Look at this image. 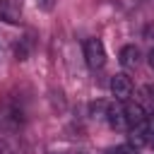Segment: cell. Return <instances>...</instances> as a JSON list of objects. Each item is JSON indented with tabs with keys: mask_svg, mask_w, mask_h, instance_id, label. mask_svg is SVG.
<instances>
[{
	"mask_svg": "<svg viewBox=\"0 0 154 154\" xmlns=\"http://www.w3.org/2000/svg\"><path fill=\"white\" fill-rule=\"evenodd\" d=\"M0 19L7 24H17L22 19V7L14 0H0Z\"/></svg>",
	"mask_w": 154,
	"mask_h": 154,
	"instance_id": "obj_4",
	"label": "cell"
},
{
	"mask_svg": "<svg viewBox=\"0 0 154 154\" xmlns=\"http://www.w3.org/2000/svg\"><path fill=\"white\" fill-rule=\"evenodd\" d=\"M106 120H108V125L113 128V130H123L125 125H128V120H125V111L120 108V106H108V111H106Z\"/></svg>",
	"mask_w": 154,
	"mask_h": 154,
	"instance_id": "obj_6",
	"label": "cell"
},
{
	"mask_svg": "<svg viewBox=\"0 0 154 154\" xmlns=\"http://www.w3.org/2000/svg\"><path fill=\"white\" fill-rule=\"evenodd\" d=\"M84 58H87V65L91 70H101L106 65V48H103L101 38H87L84 41Z\"/></svg>",
	"mask_w": 154,
	"mask_h": 154,
	"instance_id": "obj_1",
	"label": "cell"
},
{
	"mask_svg": "<svg viewBox=\"0 0 154 154\" xmlns=\"http://www.w3.org/2000/svg\"><path fill=\"white\" fill-rule=\"evenodd\" d=\"M106 111H108V106H106L103 101L91 103V116H94V118H106Z\"/></svg>",
	"mask_w": 154,
	"mask_h": 154,
	"instance_id": "obj_8",
	"label": "cell"
},
{
	"mask_svg": "<svg viewBox=\"0 0 154 154\" xmlns=\"http://www.w3.org/2000/svg\"><path fill=\"white\" fill-rule=\"evenodd\" d=\"M144 128H147V132H149V142L154 140V113H149L147 118H144Z\"/></svg>",
	"mask_w": 154,
	"mask_h": 154,
	"instance_id": "obj_10",
	"label": "cell"
},
{
	"mask_svg": "<svg viewBox=\"0 0 154 154\" xmlns=\"http://www.w3.org/2000/svg\"><path fill=\"white\" fill-rule=\"evenodd\" d=\"M118 60H120V65H123V67H135V65L140 63V48H137V46H132V43L123 46V48H120V53H118Z\"/></svg>",
	"mask_w": 154,
	"mask_h": 154,
	"instance_id": "obj_5",
	"label": "cell"
},
{
	"mask_svg": "<svg viewBox=\"0 0 154 154\" xmlns=\"http://www.w3.org/2000/svg\"><path fill=\"white\" fill-rule=\"evenodd\" d=\"M149 142V132H147V128H144V123L142 125H130V147H142V144H147Z\"/></svg>",
	"mask_w": 154,
	"mask_h": 154,
	"instance_id": "obj_7",
	"label": "cell"
},
{
	"mask_svg": "<svg viewBox=\"0 0 154 154\" xmlns=\"http://www.w3.org/2000/svg\"><path fill=\"white\" fill-rule=\"evenodd\" d=\"M111 94L116 96V101H128L132 94V82L125 72H118L111 77Z\"/></svg>",
	"mask_w": 154,
	"mask_h": 154,
	"instance_id": "obj_2",
	"label": "cell"
},
{
	"mask_svg": "<svg viewBox=\"0 0 154 154\" xmlns=\"http://www.w3.org/2000/svg\"><path fill=\"white\" fill-rule=\"evenodd\" d=\"M123 111H125L128 125H142L144 118H147V111H144V106H142L140 101H125Z\"/></svg>",
	"mask_w": 154,
	"mask_h": 154,
	"instance_id": "obj_3",
	"label": "cell"
},
{
	"mask_svg": "<svg viewBox=\"0 0 154 154\" xmlns=\"http://www.w3.org/2000/svg\"><path fill=\"white\" fill-rule=\"evenodd\" d=\"M38 5H41L43 10H51V7H53V0H38Z\"/></svg>",
	"mask_w": 154,
	"mask_h": 154,
	"instance_id": "obj_12",
	"label": "cell"
},
{
	"mask_svg": "<svg viewBox=\"0 0 154 154\" xmlns=\"http://www.w3.org/2000/svg\"><path fill=\"white\" fill-rule=\"evenodd\" d=\"M108 154H137V152H135V147H130V144H120V147L111 149Z\"/></svg>",
	"mask_w": 154,
	"mask_h": 154,
	"instance_id": "obj_9",
	"label": "cell"
},
{
	"mask_svg": "<svg viewBox=\"0 0 154 154\" xmlns=\"http://www.w3.org/2000/svg\"><path fill=\"white\" fill-rule=\"evenodd\" d=\"M149 65H152V67H154V48H152V51H149Z\"/></svg>",
	"mask_w": 154,
	"mask_h": 154,
	"instance_id": "obj_13",
	"label": "cell"
},
{
	"mask_svg": "<svg viewBox=\"0 0 154 154\" xmlns=\"http://www.w3.org/2000/svg\"><path fill=\"white\" fill-rule=\"evenodd\" d=\"M0 154H12L10 144H7V142H2V140H0Z\"/></svg>",
	"mask_w": 154,
	"mask_h": 154,
	"instance_id": "obj_11",
	"label": "cell"
}]
</instances>
